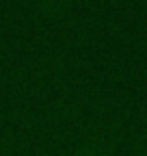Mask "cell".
Here are the masks:
<instances>
[{
	"instance_id": "cell-1",
	"label": "cell",
	"mask_w": 147,
	"mask_h": 156,
	"mask_svg": "<svg viewBox=\"0 0 147 156\" xmlns=\"http://www.w3.org/2000/svg\"><path fill=\"white\" fill-rule=\"evenodd\" d=\"M71 156H115L110 145L102 139V136H93V139H87L80 145H76L71 152Z\"/></svg>"
},
{
	"instance_id": "cell-2",
	"label": "cell",
	"mask_w": 147,
	"mask_h": 156,
	"mask_svg": "<svg viewBox=\"0 0 147 156\" xmlns=\"http://www.w3.org/2000/svg\"><path fill=\"white\" fill-rule=\"evenodd\" d=\"M69 2H71V0H35V2H32V11H35V15H39V17H50L54 13L63 11Z\"/></svg>"
},
{
	"instance_id": "cell-3",
	"label": "cell",
	"mask_w": 147,
	"mask_h": 156,
	"mask_svg": "<svg viewBox=\"0 0 147 156\" xmlns=\"http://www.w3.org/2000/svg\"><path fill=\"white\" fill-rule=\"evenodd\" d=\"M65 156H71V154H69V152H67V154H65Z\"/></svg>"
}]
</instances>
